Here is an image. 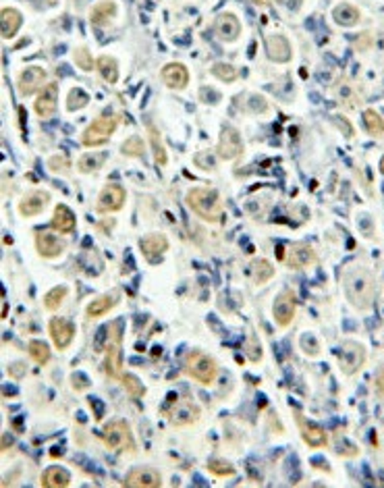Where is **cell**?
Returning a JSON list of instances; mask_svg holds the SVG:
<instances>
[{"instance_id":"obj_1","label":"cell","mask_w":384,"mask_h":488,"mask_svg":"<svg viewBox=\"0 0 384 488\" xmlns=\"http://www.w3.org/2000/svg\"><path fill=\"white\" fill-rule=\"evenodd\" d=\"M343 289L349 303L357 310H370L376 300V281L364 266H349L343 272Z\"/></svg>"},{"instance_id":"obj_2","label":"cell","mask_w":384,"mask_h":488,"mask_svg":"<svg viewBox=\"0 0 384 488\" xmlns=\"http://www.w3.org/2000/svg\"><path fill=\"white\" fill-rule=\"evenodd\" d=\"M187 206L206 223H221L223 219V202L216 189L193 188L187 191Z\"/></svg>"},{"instance_id":"obj_3","label":"cell","mask_w":384,"mask_h":488,"mask_svg":"<svg viewBox=\"0 0 384 488\" xmlns=\"http://www.w3.org/2000/svg\"><path fill=\"white\" fill-rule=\"evenodd\" d=\"M118 123H120V116L115 113L98 116V118H96V121H92V123H89V127L81 133V144H83L85 148H98V146H104V144L113 138V133L116 131Z\"/></svg>"},{"instance_id":"obj_4","label":"cell","mask_w":384,"mask_h":488,"mask_svg":"<svg viewBox=\"0 0 384 488\" xmlns=\"http://www.w3.org/2000/svg\"><path fill=\"white\" fill-rule=\"evenodd\" d=\"M104 370H106L109 378H113V380H120L123 378V329H120L118 320H115L109 327Z\"/></svg>"},{"instance_id":"obj_5","label":"cell","mask_w":384,"mask_h":488,"mask_svg":"<svg viewBox=\"0 0 384 488\" xmlns=\"http://www.w3.org/2000/svg\"><path fill=\"white\" fill-rule=\"evenodd\" d=\"M185 372H187L190 378L197 380L199 384L210 386L218 376V366L208 353H204L199 349H193L192 353L187 355V360H185Z\"/></svg>"},{"instance_id":"obj_6","label":"cell","mask_w":384,"mask_h":488,"mask_svg":"<svg viewBox=\"0 0 384 488\" xmlns=\"http://www.w3.org/2000/svg\"><path fill=\"white\" fill-rule=\"evenodd\" d=\"M102 441L109 447V451H115V453H118V451L133 453L135 451V441H133L131 428L125 420L109 422L102 430Z\"/></svg>"},{"instance_id":"obj_7","label":"cell","mask_w":384,"mask_h":488,"mask_svg":"<svg viewBox=\"0 0 384 488\" xmlns=\"http://www.w3.org/2000/svg\"><path fill=\"white\" fill-rule=\"evenodd\" d=\"M125 200H127V191H125V188L118 185V183H109V185H104L102 191L98 193L96 212H98V214L118 212V210L125 206Z\"/></svg>"},{"instance_id":"obj_8","label":"cell","mask_w":384,"mask_h":488,"mask_svg":"<svg viewBox=\"0 0 384 488\" xmlns=\"http://www.w3.org/2000/svg\"><path fill=\"white\" fill-rule=\"evenodd\" d=\"M166 415H168L173 426H190L199 420L202 410L193 403L190 397H179L171 403V408L166 410Z\"/></svg>"},{"instance_id":"obj_9","label":"cell","mask_w":384,"mask_h":488,"mask_svg":"<svg viewBox=\"0 0 384 488\" xmlns=\"http://www.w3.org/2000/svg\"><path fill=\"white\" fill-rule=\"evenodd\" d=\"M295 312H297V303H295V293L293 291H283L272 305V314L274 320L280 329L291 327V322L295 320Z\"/></svg>"},{"instance_id":"obj_10","label":"cell","mask_w":384,"mask_h":488,"mask_svg":"<svg viewBox=\"0 0 384 488\" xmlns=\"http://www.w3.org/2000/svg\"><path fill=\"white\" fill-rule=\"evenodd\" d=\"M295 422L299 426V432H302V439L306 441L307 447L311 449H322L328 445V434L318 426V424H311L309 420L304 417L302 412H295Z\"/></svg>"},{"instance_id":"obj_11","label":"cell","mask_w":384,"mask_h":488,"mask_svg":"<svg viewBox=\"0 0 384 488\" xmlns=\"http://www.w3.org/2000/svg\"><path fill=\"white\" fill-rule=\"evenodd\" d=\"M364 362H366V349L359 343L347 341L343 349H341V370H343V374H355L364 366Z\"/></svg>"},{"instance_id":"obj_12","label":"cell","mask_w":384,"mask_h":488,"mask_svg":"<svg viewBox=\"0 0 384 488\" xmlns=\"http://www.w3.org/2000/svg\"><path fill=\"white\" fill-rule=\"evenodd\" d=\"M46 69H42L38 65H32L27 67L21 75H19V81H17V87H19V94L25 98V96H32L36 94L38 90H44L46 85Z\"/></svg>"},{"instance_id":"obj_13","label":"cell","mask_w":384,"mask_h":488,"mask_svg":"<svg viewBox=\"0 0 384 488\" xmlns=\"http://www.w3.org/2000/svg\"><path fill=\"white\" fill-rule=\"evenodd\" d=\"M218 156L223 160H233L237 158L241 152H243V140H241V133L235 129V127H223V133H221V140H218Z\"/></svg>"},{"instance_id":"obj_14","label":"cell","mask_w":384,"mask_h":488,"mask_svg":"<svg viewBox=\"0 0 384 488\" xmlns=\"http://www.w3.org/2000/svg\"><path fill=\"white\" fill-rule=\"evenodd\" d=\"M48 333L54 341V347L61 349V351H65L73 343V337H75L73 324L69 320H65V318H58V316L48 322Z\"/></svg>"},{"instance_id":"obj_15","label":"cell","mask_w":384,"mask_h":488,"mask_svg":"<svg viewBox=\"0 0 384 488\" xmlns=\"http://www.w3.org/2000/svg\"><path fill=\"white\" fill-rule=\"evenodd\" d=\"M58 109V85L46 83L44 90L38 94V100L34 102V111L42 118H50Z\"/></svg>"},{"instance_id":"obj_16","label":"cell","mask_w":384,"mask_h":488,"mask_svg":"<svg viewBox=\"0 0 384 488\" xmlns=\"http://www.w3.org/2000/svg\"><path fill=\"white\" fill-rule=\"evenodd\" d=\"M214 34L221 42H235L241 36V21L233 13H221L214 19Z\"/></svg>"},{"instance_id":"obj_17","label":"cell","mask_w":384,"mask_h":488,"mask_svg":"<svg viewBox=\"0 0 384 488\" xmlns=\"http://www.w3.org/2000/svg\"><path fill=\"white\" fill-rule=\"evenodd\" d=\"M140 248H142V254L146 256V260L158 262L168 250V239L162 233H150V235L140 239Z\"/></svg>"},{"instance_id":"obj_18","label":"cell","mask_w":384,"mask_h":488,"mask_svg":"<svg viewBox=\"0 0 384 488\" xmlns=\"http://www.w3.org/2000/svg\"><path fill=\"white\" fill-rule=\"evenodd\" d=\"M160 484L162 476L152 468H135L125 478V487L129 488H158Z\"/></svg>"},{"instance_id":"obj_19","label":"cell","mask_w":384,"mask_h":488,"mask_svg":"<svg viewBox=\"0 0 384 488\" xmlns=\"http://www.w3.org/2000/svg\"><path fill=\"white\" fill-rule=\"evenodd\" d=\"M36 250L42 258L46 260H54L58 256H63L65 252V245L58 237H54L52 233H46V231H38L36 233Z\"/></svg>"},{"instance_id":"obj_20","label":"cell","mask_w":384,"mask_h":488,"mask_svg":"<svg viewBox=\"0 0 384 488\" xmlns=\"http://www.w3.org/2000/svg\"><path fill=\"white\" fill-rule=\"evenodd\" d=\"M162 81L171 90H185L190 83V71L183 63H168L162 67Z\"/></svg>"},{"instance_id":"obj_21","label":"cell","mask_w":384,"mask_h":488,"mask_svg":"<svg viewBox=\"0 0 384 488\" xmlns=\"http://www.w3.org/2000/svg\"><path fill=\"white\" fill-rule=\"evenodd\" d=\"M48 202H50V195L46 191H32V193H27L19 202V214L25 216V219L38 216V214L44 212V208L48 206Z\"/></svg>"},{"instance_id":"obj_22","label":"cell","mask_w":384,"mask_h":488,"mask_svg":"<svg viewBox=\"0 0 384 488\" xmlns=\"http://www.w3.org/2000/svg\"><path fill=\"white\" fill-rule=\"evenodd\" d=\"M285 262L293 270H302V268H307L316 262V252L307 243H297L289 250V254L285 256Z\"/></svg>"},{"instance_id":"obj_23","label":"cell","mask_w":384,"mask_h":488,"mask_svg":"<svg viewBox=\"0 0 384 488\" xmlns=\"http://www.w3.org/2000/svg\"><path fill=\"white\" fill-rule=\"evenodd\" d=\"M266 54H268L270 61H274V63H289L291 54H293L289 39L280 36V34L268 36L266 38Z\"/></svg>"},{"instance_id":"obj_24","label":"cell","mask_w":384,"mask_h":488,"mask_svg":"<svg viewBox=\"0 0 384 488\" xmlns=\"http://www.w3.org/2000/svg\"><path fill=\"white\" fill-rule=\"evenodd\" d=\"M116 15V4L113 0H100L92 11H89V21L94 28H106Z\"/></svg>"},{"instance_id":"obj_25","label":"cell","mask_w":384,"mask_h":488,"mask_svg":"<svg viewBox=\"0 0 384 488\" xmlns=\"http://www.w3.org/2000/svg\"><path fill=\"white\" fill-rule=\"evenodd\" d=\"M77 226V219L75 214L71 212V208L69 206H65V204H58L56 208H54V216H52V228L54 231H58V233H63V235H69V233H73Z\"/></svg>"},{"instance_id":"obj_26","label":"cell","mask_w":384,"mask_h":488,"mask_svg":"<svg viewBox=\"0 0 384 488\" xmlns=\"http://www.w3.org/2000/svg\"><path fill=\"white\" fill-rule=\"evenodd\" d=\"M23 17L17 8H2L0 13V30H2V38L11 39L17 36V32L21 30Z\"/></svg>"},{"instance_id":"obj_27","label":"cell","mask_w":384,"mask_h":488,"mask_svg":"<svg viewBox=\"0 0 384 488\" xmlns=\"http://www.w3.org/2000/svg\"><path fill=\"white\" fill-rule=\"evenodd\" d=\"M39 484L44 488H67L71 484V474L61 465H52L42 474Z\"/></svg>"},{"instance_id":"obj_28","label":"cell","mask_w":384,"mask_h":488,"mask_svg":"<svg viewBox=\"0 0 384 488\" xmlns=\"http://www.w3.org/2000/svg\"><path fill=\"white\" fill-rule=\"evenodd\" d=\"M116 301H118V293L100 295V298H96L85 307V314H87V318H100V316H104L106 312H111L115 307Z\"/></svg>"},{"instance_id":"obj_29","label":"cell","mask_w":384,"mask_h":488,"mask_svg":"<svg viewBox=\"0 0 384 488\" xmlns=\"http://www.w3.org/2000/svg\"><path fill=\"white\" fill-rule=\"evenodd\" d=\"M146 129H148V140H150V146H152V154H154V162L156 166L164 169L168 164V154L164 150V144L160 140V133L158 129L154 127L152 123H146Z\"/></svg>"},{"instance_id":"obj_30","label":"cell","mask_w":384,"mask_h":488,"mask_svg":"<svg viewBox=\"0 0 384 488\" xmlns=\"http://www.w3.org/2000/svg\"><path fill=\"white\" fill-rule=\"evenodd\" d=\"M359 17H361L359 8H355V6L349 4V2H343V4H339V6H335V11H333L335 23H337V25H343V28H353V25L359 21Z\"/></svg>"},{"instance_id":"obj_31","label":"cell","mask_w":384,"mask_h":488,"mask_svg":"<svg viewBox=\"0 0 384 488\" xmlns=\"http://www.w3.org/2000/svg\"><path fill=\"white\" fill-rule=\"evenodd\" d=\"M247 274H249V279L256 285H264V283H268L270 279L274 276V266L268 260H264V258H258V260H254V262L249 264Z\"/></svg>"},{"instance_id":"obj_32","label":"cell","mask_w":384,"mask_h":488,"mask_svg":"<svg viewBox=\"0 0 384 488\" xmlns=\"http://www.w3.org/2000/svg\"><path fill=\"white\" fill-rule=\"evenodd\" d=\"M104 162H106V154L104 152H87V154H83L79 158L77 169H79V173L87 175V173H96L98 169H102Z\"/></svg>"},{"instance_id":"obj_33","label":"cell","mask_w":384,"mask_h":488,"mask_svg":"<svg viewBox=\"0 0 384 488\" xmlns=\"http://www.w3.org/2000/svg\"><path fill=\"white\" fill-rule=\"evenodd\" d=\"M96 69L100 71V75L104 77L106 83L115 85L116 81H118V65H116V61L113 56H106V54H104V56H98Z\"/></svg>"},{"instance_id":"obj_34","label":"cell","mask_w":384,"mask_h":488,"mask_svg":"<svg viewBox=\"0 0 384 488\" xmlns=\"http://www.w3.org/2000/svg\"><path fill=\"white\" fill-rule=\"evenodd\" d=\"M67 293H69V289H67L65 285H56V287H52V289L44 295V307H46V310H50V312H56V310L63 305V301H65V298H67Z\"/></svg>"},{"instance_id":"obj_35","label":"cell","mask_w":384,"mask_h":488,"mask_svg":"<svg viewBox=\"0 0 384 488\" xmlns=\"http://www.w3.org/2000/svg\"><path fill=\"white\" fill-rule=\"evenodd\" d=\"M27 351H30V358L38 364V366H46L50 362V347L42 341H32L27 345Z\"/></svg>"},{"instance_id":"obj_36","label":"cell","mask_w":384,"mask_h":488,"mask_svg":"<svg viewBox=\"0 0 384 488\" xmlns=\"http://www.w3.org/2000/svg\"><path fill=\"white\" fill-rule=\"evenodd\" d=\"M120 382H123V386H125V391L129 393L131 399H142V397L146 395V386L142 384V380H140L137 376L123 374Z\"/></svg>"},{"instance_id":"obj_37","label":"cell","mask_w":384,"mask_h":488,"mask_svg":"<svg viewBox=\"0 0 384 488\" xmlns=\"http://www.w3.org/2000/svg\"><path fill=\"white\" fill-rule=\"evenodd\" d=\"M144 150H146V144L140 135H131L123 146H120V154L123 156H129V158H142L144 156Z\"/></svg>"},{"instance_id":"obj_38","label":"cell","mask_w":384,"mask_h":488,"mask_svg":"<svg viewBox=\"0 0 384 488\" xmlns=\"http://www.w3.org/2000/svg\"><path fill=\"white\" fill-rule=\"evenodd\" d=\"M364 123H366V129H368L372 135H376V138L384 135V121L383 116L376 113V111L368 109V111L364 113Z\"/></svg>"},{"instance_id":"obj_39","label":"cell","mask_w":384,"mask_h":488,"mask_svg":"<svg viewBox=\"0 0 384 488\" xmlns=\"http://www.w3.org/2000/svg\"><path fill=\"white\" fill-rule=\"evenodd\" d=\"M210 73L216 77V79L225 81V83H233V81L239 77V71H237L233 65H227V63H216V65H212Z\"/></svg>"},{"instance_id":"obj_40","label":"cell","mask_w":384,"mask_h":488,"mask_svg":"<svg viewBox=\"0 0 384 488\" xmlns=\"http://www.w3.org/2000/svg\"><path fill=\"white\" fill-rule=\"evenodd\" d=\"M87 102H89V96H87L83 90L73 87V90L69 92V96H67V111L75 113V111H79V109L87 106Z\"/></svg>"},{"instance_id":"obj_41","label":"cell","mask_w":384,"mask_h":488,"mask_svg":"<svg viewBox=\"0 0 384 488\" xmlns=\"http://www.w3.org/2000/svg\"><path fill=\"white\" fill-rule=\"evenodd\" d=\"M73 61H75V65L81 71H92V69L96 67V61H94L92 52H89L85 46L77 48L75 52H73Z\"/></svg>"},{"instance_id":"obj_42","label":"cell","mask_w":384,"mask_h":488,"mask_svg":"<svg viewBox=\"0 0 384 488\" xmlns=\"http://www.w3.org/2000/svg\"><path fill=\"white\" fill-rule=\"evenodd\" d=\"M208 470H210L214 476H218V478H229V476L235 474L233 463H229L227 459H210V461H208Z\"/></svg>"},{"instance_id":"obj_43","label":"cell","mask_w":384,"mask_h":488,"mask_svg":"<svg viewBox=\"0 0 384 488\" xmlns=\"http://www.w3.org/2000/svg\"><path fill=\"white\" fill-rule=\"evenodd\" d=\"M245 355H247L249 362H260L262 360V345H260V341L254 333L245 341Z\"/></svg>"},{"instance_id":"obj_44","label":"cell","mask_w":384,"mask_h":488,"mask_svg":"<svg viewBox=\"0 0 384 488\" xmlns=\"http://www.w3.org/2000/svg\"><path fill=\"white\" fill-rule=\"evenodd\" d=\"M71 164H69V160L67 158H63V156H52L50 160H48V169L52 171V173H69L71 169H69Z\"/></svg>"},{"instance_id":"obj_45","label":"cell","mask_w":384,"mask_h":488,"mask_svg":"<svg viewBox=\"0 0 384 488\" xmlns=\"http://www.w3.org/2000/svg\"><path fill=\"white\" fill-rule=\"evenodd\" d=\"M71 382H73V389H75V391H85V389L89 386L87 378L83 374H73L71 376Z\"/></svg>"},{"instance_id":"obj_46","label":"cell","mask_w":384,"mask_h":488,"mask_svg":"<svg viewBox=\"0 0 384 488\" xmlns=\"http://www.w3.org/2000/svg\"><path fill=\"white\" fill-rule=\"evenodd\" d=\"M376 391H378L380 397H384V368L376 376Z\"/></svg>"},{"instance_id":"obj_47","label":"cell","mask_w":384,"mask_h":488,"mask_svg":"<svg viewBox=\"0 0 384 488\" xmlns=\"http://www.w3.org/2000/svg\"><path fill=\"white\" fill-rule=\"evenodd\" d=\"M15 366H17V376H15V378H21V376H23V372H25L23 364H15ZM8 372H13V368H11Z\"/></svg>"},{"instance_id":"obj_48","label":"cell","mask_w":384,"mask_h":488,"mask_svg":"<svg viewBox=\"0 0 384 488\" xmlns=\"http://www.w3.org/2000/svg\"><path fill=\"white\" fill-rule=\"evenodd\" d=\"M254 2H256V4H268L270 0H254Z\"/></svg>"},{"instance_id":"obj_49","label":"cell","mask_w":384,"mask_h":488,"mask_svg":"<svg viewBox=\"0 0 384 488\" xmlns=\"http://www.w3.org/2000/svg\"><path fill=\"white\" fill-rule=\"evenodd\" d=\"M380 171H383V175H384V156H383V160H380Z\"/></svg>"}]
</instances>
